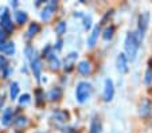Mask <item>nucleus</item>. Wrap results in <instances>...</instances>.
<instances>
[{
	"label": "nucleus",
	"mask_w": 152,
	"mask_h": 133,
	"mask_svg": "<svg viewBox=\"0 0 152 133\" xmlns=\"http://www.w3.org/2000/svg\"><path fill=\"white\" fill-rule=\"evenodd\" d=\"M4 39H6V34H4L3 30H0V43H1Z\"/></svg>",
	"instance_id": "obj_28"
},
{
	"label": "nucleus",
	"mask_w": 152,
	"mask_h": 133,
	"mask_svg": "<svg viewBox=\"0 0 152 133\" xmlns=\"http://www.w3.org/2000/svg\"><path fill=\"white\" fill-rule=\"evenodd\" d=\"M92 27V17H86V20H85V28H90Z\"/></svg>",
	"instance_id": "obj_27"
},
{
	"label": "nucleus",
	"mask_w": 152,
	"mask_h": 133,
	"mask_svg": "<svg viewBox=\"0 0 152 133\" xmlns=\"http://www.w3.org/2000/svg\"><path fill=\"white\" fill-rule=\"evenodd\" d=\"M53 118L58 122H66L69 120V114L66 112H63V110H55L53 113Z\"/></svg>",
	"instance_id": "obj_9"
},
{
	"label": "nucleus",
	"mask_w": 152,
	"mask_h": 133,
	"mask_svg": "<svg viewBox=\"0 0 152 133\" xmlns=\"http://www.w3.org/2000/svg\"><path fill=\"white\" fill-rule=\"evenodd\" d=\"M53 11H54V9L46 6L45 8H43L42 14H40V17H42V19H43L45 22H49V20H50V17L53 16Z\"/></svg>",
	"instance_id": "obj_15"
},
{
	"label": "nucleus",
	"mask_w": 152,
	"mask_h": 133,
	"mask_svg": "<svg viewBox=\"0 0 152 133\" xmlns=\"http://www.w3.org/2000/svg\"><path fill=\"white\" fill-rule=\"evenodd\" d=\"M113 32H115V27L113 26H110V27H108V28L104 31V39H110V38L113 36Z\"/></svg>",
	"instance_id": "obj_23"
},
{
	"label": "nucleus",
	"mask_w": 152,
	"mask_h": 133,
	"mask_svg": "<svg viewBox=\"0 0 152 133\" xmlns=\"http://www.w3.org/2000/svg\"><path fill=\"white\" fill-rule=\"evenodd\" d=\"M98 34H100V26H96L92 30V32H90L89 38H88V44H89L90 47H93L96 44V42H97V39H98Z\"/></svg>",
	"instance_id": "obj_8"
},
{
	"label": "nucleus",
	"mask_w": 152,
	"mask_h": 133,
	"mask_svg": "<svg viewBox=\"0 0 152 133\" xmlns=\"http://www.w3.org/2000/svg\"><path fill=\"white\" fill-rule=\"evenodd\" d=\"M55 32H57L58 35L65 34V32H66V23H65V22H59V23L55 26Z\"/></svg>",
	"instance_id": "obj_22"
},
{
	"label": "nucleus",
	"mask_w": 152,
	"mask_h": 133,
	"mask_svg": "<svg viewBox=\"0 0 152 133\" xmlns=\"http://www.w3.org/2000/svg\"><path fill=\"white\" fill-rule=\"evenodd\" d=\"M77 57H78V54L77 52H70L69 55L66 57V61H65V65L67 66V70H70L72 69V66H73V62L77 59Z\"/></svg>",
	"instance_id": "obj_17"
},
{
	"label": "nucleus",
	"mask_w": 152,
	"mask_h": 133,
	"mask_svg": "<svg viewBox=\"0 0 152 133\" xmlns=\"http://www.w3.org/2000/svg\"><path fill=\"white\" fill-rule=\"evenodd\" d=\"M0 51L6 52L7 55H14L15 54V44L14 43H0Z\"/></svg>",
	"instance_id": "obj_10"
},
{
	"label": "nucleus",
	"mask_w": 152,
	"mask_h": 133,
	"mask_svg": "<svg viewBox=\"0 0 152 133\" xmlns=\"http://www.w3.org/2000/svg\"><path fill=\"white\" fill-rule=\"evenodd\" d=\"M12 121V110L11 109H6L4 110V114H3V124L6 125H10Z\"/></svg>",
	"instance_id": "obj_19"
},
{
	"label": "nucleus",
	"mask_w": 152,
	"mask_h": 133,
	"mask_svg": "<svg viewBox=\"0 0 152 133\" xmlns=\"http://www.w3.org/2000/svg\"><path fill=\"white\" fill-rule=\"evenodd\" d=\"M77 70L82 75H88V74H90V71H92V67H90V63L88 61H81L80 63L77 65Z\"/></svg>",
	"instance_id": "obj_7"
},
{
	"label": "nucleus",
	"mask_w": 152,
	"mask_h": 133,
	"mask_svg": "<svg viewBox=\"0 0 152 133\" xmlns=\"http://www.w3.org/2000/svg\"><path fill=\"white\" fill-rule=\"evenodd\" d=\"M149 112H151V105H149V102L143 101L140 104V106H139V114H140L141 117H145L149 114Z\"/></svg>",
	"instance_id": "obj_11"
},
{
	"label": "nucleus",
	"mask_w": 152,
	"mask_h": 133,
	"mask_svg": "<svg viewBox=\"0 0 152 133\" xmlns=\"http://www.w3.org/2000/svg\"><path fill=\"white\" fill-rule=\"evenodd\" d=\"M39 30H40V27H39V24L38 23L30 24L28 30H27V38H32L34 35H37L38 32H39Z\"/></svg>",
	"instance_id": "obj_13"
},
{
	"label": "nucleus",
	"mask_w": 152,
	"mask_h": 133,
	"mask_svg": "<svg viewBox=\"0 0 152 133\" xmlns=\"http://www.w3.org/2000/svg\"><path fill=\"white\" fill-rule=\"evenodd\" d=\"M117 70L120 73H126L128 71V58L125 57V54H118L117 57Z\"/></svg>",
	"instance_id": "obj_5"
},
{
	"label": "nucleus",
	"mask_w": 152,
	"mask_h": 133,
	"mask_svg": "<svg viewBox=\"0 0 152 133\" xmlns=\"http://www.w3.org/2000/svg\"><path fill=\"white\" fill-rule=\"evenodd\" d=\"M148 20H149V14L148 12H144V14L140 15V19H139V32H140V39H143L144 32L147 31Z\"/></svg>",
	"instance_id": "obj_4"
},
{
	"label": "nucleus",
	"mask_w": 152,
	"mask_h": 133,
	"mask_svg": "<svg viewBox=\"0 0 152 133\" xmlns=\"http://www.w3.org/2000/svg\"><path fill=\"white\" fill-rule=\"evenodd\" d=\"M31 69L32 71H34V75H35V78L39 79L40 77V71H42V63H40L39 58L38 57H34L31 61Z\"/></svg>",
	"instance_id": "obj_6"
},
{
	"label": "nucleus",
	"mask_w": 152,
	"mask_h": 133,
	"mask_svg": "<svg viewBox=\"0 0 152 133\" xmlns=\"http://www.w3.org/2000/svg\"><path fill=\"white\" fill-rule=\"evenodd\" d=\"M92 94V85L88 82H80L75 87V98L80 104H83L90 98Z\"/></svg>",
	"instance_id": "obj_2"
},
{
	"label": "nucleus",
	"mask_w": 152,
	"mask_h": 133,
	"mask_svg": "<svg viewBox=\"0 0 152 133\" xmlns=\"http://www.w3.org/2000/svg\"><path fill=\"white\" fill-rule=\"evenodd\" d=\"M139 43H140V38L136 36L135 32H128L125 38V52H126V57H128L131 61H135L136 59V55H137L139 51Z\"/></svg>",
	"instance_id": "obj_1"
},
{
	"label": "nucleus",
	"mask_w": 152,
	"mask_h": 133,
	"mask_svg": "<svg viewBox=\"0 0 152 133\" xmlns=\"http://www.w3.org/2000/svg\"><path fill=\"white\" fill-rule=\"evenodd\" d=\"M113 94H115V85H113V81L112 79H109V78H106L105 79V85H104V93H102L104 101L105 102L112 101Z\"/></svg>",
	"instance_id": "obj_3"
},
{
	"label": "nucleus",
	"mask_w": 152,
	"mask_h": 133,
	"mask_svg": "<svg viewBox=\"0 0 152 133\" xmlns=\"http://www.w3.org/2000/svg\"><path fill=\"white\" fill-rule=\"evenodd\" d=\"M151 78H152L151 70H147V73H145V84H147V85L151 84Z\"/></svg>",
	"instance_id": "obj_26"
},
{
	"label": "nucleus",
	"mask_w": 152,
	"mask_h": 133,
	"mask_svg": "<svg viewBox=\"0 0 152 133\" xmlns=\"http://www.w3.org/2000/svg\"><path fill=\"white\" fill-rule=\"evenodd\" d=\"M70 133H80V132H70Z\"/></svg>",
	"instance_id": "obj_30"
},
{
	"label": "nucleus",
	"mask_w": 152,
	"mask_h": 133,
	"mask_svg": "<svg viewBox=\"0 0 152 133\" xmlns=\"http://www.w3.org/2000/svg\"><path fill=\"white\" fill-rule=\"evenodd\" d=\"M47 97H49L51 101L59 100L61 97H62V90H61L59 87H54V89H51L49 93H47Z\"/></svg>",
	"instance_id": "obj_12"
},
{
	"label": "nucleus",
	"mask_w": 152,
	"mask_h": 133,
	"mask_svg": "<svg viewBox=\"0 0 152 133\" xmlns=\"http://www.w3.org/2000/svg\"><path fill=\"white\" fill-rule=\"evenodd\" d=\"M18 94H19V85L16 82H14V84H11V87H10V97H11V100H15L18 97Z\"/></svg>",
	"instance_id": "obj_20"
},
{
	"label": "nucleus",
	"mask_w": 152,
	"mask_h": 133,
	"mask_svg": "<svg viewBox=\"0 0 152 133\" xmlns=\"http://www.w3.org/2000/svg\"><path fill=\"white\" fill-rule=\"evenodd\" d=\"M49 63H50V67H51L53 70L59 69V66H61L59 59H58L55 55H53V54H49Z\"/></svg>",
	"instance_id": "obj_14"
},
{
	"label": "nucleus",
	"mask_w": 152,
	"mask_h": 133,
	"mask_svg": "<svg viewBox=\"0 0 152 133\" xmlns=\"http://www.w3.org/2000/svg\"><path fill=\"white\" fill-rule=\"evenodd\" d=\"M15 124H16L18 128L26 126V125H27V118H26V117H19V118H18V121L15 122Z\"/></svg>",
	"instance_id": "obj_24"
},
{
	"label": "nucleus",
	"mask_w": 152,
	"mask_h": 133,
	"mask_svg": "<svg viewBox=\"0 0 152 133\" xmlns=\"http://www.w3.org/2000/svg\"><path fill=\"white\" fill-rule=\"evenodd\" d=\"M61 47H62V42H61V41H58V46H57V49H58V50H59V49H61Z\"/></svg>",
	"instance_id": "obj_29"
},
{
	"label": "nucleus",
	"mask_w": 152,
	"mask_h": 133,
	"mask_svg": "<svg viewBox=\"0 0 152 133\" xmlns=\"http://www.w3.org/2000/svg\"><path fill=\"white\" fill-rule=\"evenodd\" d=\"M15 17H16V22L19 24H23L27 22V19H28V16H27V14L24 11H18L16 14H15Z\"/></svg>",
	"instance_id": "obj_18"
},
{
	"label": "nucleus",
	"mask_w": 152,
	"mask_h": 133,
	"mask_svg": "<svg viewBox=\"0 0 152 133\" xmlns=\"http://www.w3.org/2000/svg\"><path fill=\"white\" fill-rule=\"evenodd\" d=\"M90 130H92V133H100V130H101L100 121H98L96 117L93 118V121H92V125H90Z\"/></svg>",
	"instance_id": "obj_21"
},
{
	"label": "nucleus",
	"mask_w": 152,
	"mask_h": 133,
	"mask_svg": "<svg viewBox=\"0 0 152 133\" xmlns=\"http://www.w3.org/2000/svg\"><path fill=\"white\" fill-rule=\"evenodd\" d=\"M30 100H31L30 94H23V96L20 97V100H19V104L20 105H26V104H28L30 102Z\"/></svg>",
	"instance_id": "obj_25"
},
{
	"label": "nucleus",
	"mask_w": 152,
	"mask_h": 133,
	"mask_svg": "<svg viewBox=\"0 0 152 133\" xmlns=\"http://www.w3.org/2000/svg\"><path fill=\"white\" fill-rule=\"evenodd\" d=\"M1 27H3L6 31H11L12 30V23H11V19H10L8 15H4L1 17Z\"/></svg>",
	"instance_id": "obj_16"
}]
</instances>
